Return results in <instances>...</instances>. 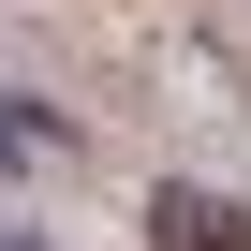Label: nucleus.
Returning a JSON list of instances; mask_svg holds the SVG:
<instances>
[{
  "label": "nucleus",
  "mask_w": 251,
  "mask_h": 251,
  "mask_svg": "<svg viewBox=\"0 0 251 251\" xmlns=\"http://www.w3.org/2000/svg\"><path fill=\"white\" fill-rule=\"evenodd\" d=\"M148 222H163V251H251V222H236L222 192H163Z\"/></svg>",
  "instance_id": "f257e3e1"
}]
</instances>
